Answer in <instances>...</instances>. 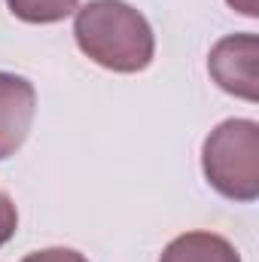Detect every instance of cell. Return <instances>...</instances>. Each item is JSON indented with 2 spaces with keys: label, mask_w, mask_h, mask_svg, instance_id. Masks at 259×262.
Instances as JSON below:
<instances>
[{
  "label": "cell",
  "mask_w": 259,
  "mask_h": 262,
  "mask_svg": "<svg viewBox=\"0 0 259 262\" xmlns=\"http://www.w3.org/2000/svg\"><path fill=\"white\" fill-rule=\"evenodd\" d=\"M73 37L89 61L113 73H140L156 58V34L146 15L125 0H89L79 6Z\"/></svg>",
  "instance_id": "obj_1"
},
{
  "label": "cell",
  "mask_w": 259,
  "mask_h": 262,
  "mask_svg": "<svg viewBox=\"0 0 259 262\" xmlns=\"http://www.w3.org/2000/svg\"><path fill=\"white\" fill-rule=\"evenodd\" d=\"M204 180L229 201L259 198V125L253 119H226L204 137Z\"/></svg>",
  "instance_id": "obj_2"
},
{
  "label": "cell",
  "mask_w": 259,
  "mask_h": 262,
  "mask_svg": "<svg viewBox=\"0 0 259 262\" xmlns=\"http://www.w3.org/2000/svg\"><path fill=\"white\" fill-rule=\"evenodd\" d=\"M256 61H259L256 34H229V37L213 43V49L207 55V73L213 76V82L223 92L256 104L259 101Z\"/></svg>",
  "instance_id": "obj_3"
},
{
  "label": "cell",
  "mask_w": 259,
  "mask_h": 262,
  "mask_svg": "<svg viewBox=\"0 0 259 262\" xmlns=\"http://www.w3.org/2000/svg\"><path fill=\"white\" fill-rule=\"evenodd\" d=\"M37 113V89L18 73L0 70V162L15 156L28 140Z\"/></svg>",
  "instance_id": "obj_4"
},
{
  "label": "cell",
  "mask_w": 259,
  "mask_h": 262,
  "mask_svg": "<svg viewBox=\"0 0 259 262\" xmlns=\"http://www.w3.org/2000/svg\"><path fill=\"white\" fill-rule=\"evenodd\" d=\"M159 262H241V256L235 244L217 232H186L162 250Z\"/></svg>",
  "instance_id": "obj_5"
},
{
  "label": "cell",
  "mask_w": 259,
  "mask_h": 262,
  "mask_svg": "<svg viewBox=\"0 0 259 262\" xmlns=\"http://www.w3.org/2000/svg\"><path fill=\"white\" fill-rule=\"evenodd\" d=\"M6 6L28 25H55L79 9V0H6Z\"/></svg>",
  "instance_id": "obj_6"
},
{
  "label": "cell",
  "mask_w": 259,
  "mask_h": 262,
  "mask_svg": "<svg viewBox=\"0 0 259 262\" xmlns=\"http://www.w3.org/2000/svg\"><path fill=\"white\" fill-rule=\"evenodd\" d=\"M15 229H18V210L12 204V198L0 189V247L12 241Z\"/></svg>",
  "instance_id": "obj_7"
},
{
  "label": "cell",
  "mask_w": 259,
  "mask_h": 262,
  "mask_svg": "<svg viewBox=\"0 0 259 262\" xmlns=\"http://www.w3.org/2000/svg\"><path fill=\"white\" fill-rule=\"evenodd\" d=\"M21 262H89V259L73 247H46V250L28 253Z\"/></svg>",
  "instance_id": "obj_8"
},
{
  "label": "cell",
  "mask_w": 259,
  "mask_h": 262,
  "mask_svg": "<svg viewBox=\"0 0 259 262\" xmlns=\"http://www.w3.org/2000/svg\"><path fill=\"white\" fill-rule=\"evenodd\" d=\"M235 12H241V15H247V18H256L259 15V0H226Z\"/></svg>",
  "instance_id": "obj_9"
}]
</instances>
